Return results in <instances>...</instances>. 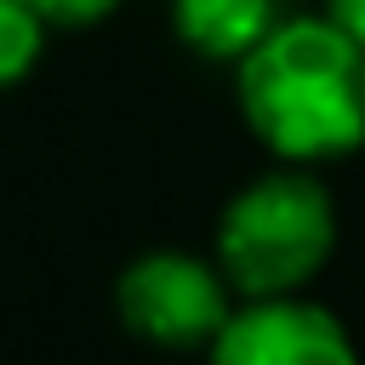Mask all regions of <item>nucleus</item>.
<instances>
[{"label":"nucleus","instance_id":"nucleus-8","mask_svg":"<svg viewBox=\"0 0 365 365\" xmlns=\"http://www.w3.org/2000/svg\"><path fill=\"white\" fill-rule=\"evenodd\" d=\"M325 17H331L354 46H365V0H325Z\"/></svg>","mask_w":365,"mask_h":365},{"label":"nucleus","instance_id":"nucleus-5","mask_svg":"<svg viewBox=\"0 0 365 365\" xmlns=\"http://www.w3.org/2000/svg\"><path fill=\"white\" fill-rule=\"evenodd\" d=\"M279 23V0H171V34L205 63H240Z\"/></svg>","mask_w":365,"mask_h":365},{"label":"nucleus","instance_id":"nucleus-6","mask_svg":"<svg viewBox=\"0 0 365 365\" xmlns=\"http://www.w3.org/2000/svg\"><path fill=\"white\" fill-rule=\"evenodd\" d=\"M46 23L29 0H0V91H11L17 80L34 74L40 51H46Z\"/></svg>","mask_w":365,"mask_h":365},{"label":"nucleus","instance_id":"nucleus-4","mask_svg":"<svg viewBox=\"0 0 365 365\" xmlns=\"http://www.w3.org/2000/svg\"><path fill=\"white\" fill-rule=\"evenodd\" d=\"M205 365H359L348 325L302 297H245L205 348Z\"/></svg>","mask_w":365,"mask_h":365},{"label":"nucleus","instance_id":"nucleus-1","mask_svg":"<svg viewBox=\"0 0 365 365\" xmlns=\"http://www.w3.org/2000/svg\"><path fill=\"white\" fill-rule=\"evenodd\" d=\"M234 103L274 160H348L365 148V46H354L325 11L279 17L234 63Z\"/></svg>","mask_w":365,"mask_h":365},{"label":"nucleus","instance_id":"nucleus-2","mask_svg":"<svg viewBox=\"0 0 365 365\" xmlns=\"http://www.w3.org/2000/svg\"><path fill=\"white\" fill-rule=\"evenodd\" d=\"M342 217L314 165H268L217 211L211 257L234 297H302L336 257Z\"/></svg>","mask_w":365,"mask_h":365},{"label":"nucleus","instance_id":"nucleus-7","mask_svg":"<svg viewBox=\"0 0 365 365\" xmlns=\"http://www.w3.org/2000/svg\"><path fill=\"white\" fill-rule=\"evenodd\" d=\"M46 29H97L120 11V0H29Z\"/></svg>","mask_w":365,"mask_h":365},{"label":"nucleus","instance_id":"nucleus-3","mask_svg":"<svg viewBox=\"0 0 365 365\" xmlns=\"http://www.w3.org/2000/svg\"><path fill=\"white\" fill-rule=\"evenodd\" d=\"M234 302L240 297L222 279L217 257L177 251V245H154L131 257L114 279L120 325L160 354H205L222 319L234 314Z\"/></svg>","mask_w":365,"mask_h":365}]
</instances>
